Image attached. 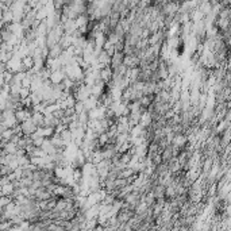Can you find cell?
<instances>
[{
	"mask_svg": "<svg viewBox=\"0 0 231 231\" xmlns=\"http://www.w3.org/2000/svg\"><path fill=\"white\" fill-rule=\"evenodd\" d=\"M83 105H84V103H80V107H83ZM73 108H76V109H74V111H78V108H77V103H76V104H74V107H73ZM83 111H84V109H83V108H80V114H81V112H83Z\"/></svg>",
	"mask_w": 231,
	"mask_h": 231,
	"instance_id": "obj_1",
	"label": "cell"
}]
</instances>
